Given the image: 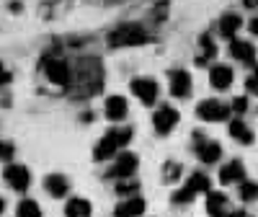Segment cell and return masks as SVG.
Masks as SVG:
<instances>
[{"label":"cell","mask_w":258,"mask_h":217,"mask_svg":"<svg viewBox=\"0 0 258 217\" xmlns=\"http://www.w3.org/2000/svg\"><path fill=\"white\" fill-rule=\"evenodd\" d=\"M147 41V34L140 29V26H119V29H114L111 34H109V44L111 47H140V44H145Z\"/></svg>","instance_id":"1"},{"label":"cell","mask_w":258,"mask_h":217,"mask_svg":"<svg viewBox=\"0 0 258 217\" xmlns=\"http://www.w3.org/2000/svg\"><path fill=\"white\" fill-rule=\"evenodd\" d=\"M44 73L47 78L54 83V85H70L73 83V70L64 60H54V57H47L44 60Z\"/></svg>","instance_id":"2"},{"label":"cell","mask_w":258,"mask_h":217,"mask_svg":"<svg viewBox=\"0 0 258 217\" xmlns=\"http://www.w3.org/2000/svg\"><path fill=\"white\" fill-rule=\"evenodd\" d=\"M197 114L204 119V122H225L230 117V106L217 101V98H209V101H202Z\"/></svg>","instance_id":"3"},{"label":"cell","mask_w":258,"mask_h":217,"mask_svg":"<svg viewBox=\"0 0 258 217\" xmlns=\"http://www.w3.org/2000/svg\"><path fill=\"white\" fill-rule=\"evenodd\" d=\"M6 181L11 189L16 191H26L29 184H31V171L26 166H18V163H8L6 168Z\"/></svg>","instance_id":"4"},{"label":"cell","mask_w":258,"mask_h":217,"mask_svg":"<svg viewBox=\"0 0 258 217\" xmlns=\"http://www.w3.org/2000/svg\"><path fill=\"white\" fill-rule=\"evenodd\" d=\"M178 112L173 106H160L158 112H155V117H153V124H155V132L158 135H168L170 129H176V124H178Z\"/></svg>","instance_id":"5"},{"label":"cell","mask_w":258,"mask_h":217,"mask_svg":"<svg viewBox=\"0 0 258 217\" xmlns=\"http://www.w3.org/2000/svg\"><path fill=\"white\" fill-rule=\"evenodd\" d=\"M132 93L142 101V103H155L158 98V83L153 78H135L132 80Z\"/></svg>","instance_id":"6"},{"label":"cell","mask_w":258,"mask_h":217,"mask_svg":"<svg viewBox=\"0 0 258 217\" xmlns=\"http://www.w3.org/2000/svg\"><path fill=\"white\" fill-rule=\"evenodd\" d=\"M137 163H140V158H137L135 153H121V155L116 158L114 168H109V176H111V179H129V176L137 171Z\"/></svg>","instance_id":"7"},{"label":"cell","mask_w":258,"mask_h":217,"mask_svg":"<svg viewBox=\"0 0 258 217\" xmlns=\"http://www.w3.org/2000/svg\"><path fill=\"white\" fill-rule=\"evenodd\" d=\"M168 78H170V96L186 98L191 93V75L186 70H173Z\"/></svg>","instance_id":"8"},{"label":"cell","mask_w":258,"mask_h":217,"mask_svg":"<svg viewBox=\"0 0 258 217\" xmlns=\"http://www.w3.org/2000/svg\"><path fill=\"white\" fill-rule=\"evenodd\" d=\"M116 150H119V142H116V135H114V129H111L109 135H103V137L98 140V145H96V150H93V158H96V160H109Z\"/></svg>","instance_id":"9"},{"label":"cell","mask_w":258,"mask_h":217,"mask_svg":"<svg viewBox=\"0 0 258 217\" xmlns=\"http://www.w3.org/2000/svg\"><path fill=\"white\" fill-rule=\"evenodd\" d=\"M243 179H245V166H243L240 160H232V163L222 166V171H220V181H222L225 186L238 184V181H243Z\"/></svg>","instance_id":"10"},{"label":"cell","mask_w":258,"mask_h":217,"mask_svg":"<svg viewBox=\"0 0 258 217\" xmlns=\"http://www.w3.org/2000/svg\"><path fill=\"white\" fill-rule=\"evenodd\" d=\"M197 155H199V160H202V163L212 166V163H217V160H220V155H222V147H220V142L207 140V142L197 145Z\"/></svg>","instance_id":"11"},{"label":"cell","mask_w":258,"mask_h":217,"mask_svg":"<svg viewBox=\"0 0 258 217\" xmlns=\"http://www.w3.org/2000/svg\"><path fill=\"white\" fill-rule=\"evenodd\" d=\"M230 55L240 62H253L255 60V47L250 41H243V39H232L230 41Z\"/></svg>","instance_id":"12"},{"label":"cell","mask_w":258,"mask_h":217,"mask_svg":"<svg viewBox=\"0 0 258 217\" xmlns=\"http://www.w3.org/2000/svg\"><path fill=\"white\" fill-rule=\"evenodd\" d=\"M207 212L212 217H225L227 214V197L220 191H207Z\"/></svg>","instance_id":"13"},{"label":"cell","mask_w":258,"mask_h":217,"mask_svg":"<svg viewBox=\"0 0 258 217\" xmlns=\"http://www.w3.org/2000/svg\"><path fill=\"white\" fill-rule=\"evenodd\" d=\"M126 98L124 96H109V101H106V117H109L111 122H121L126 117Z\"/></svg>","instance_id":"14"},{"label":"cell","mask_w":258,"mask_h":217,"mask_svg":"<svg viewBox=\"0 0 258 217\" xmlns=\"http://www.w3.org/2000/svg\"><path fill=\"white\" fill-rule=\"evenodd\" d=\"M145 212V199H140V197H129V199H124L119 207H116V217H140Z\"/></svg>","instance_id":"15"},{"label":"cell","mask_w":258,"mask_h":217,"mask_svg":"<svg viewBox=\"0 0 258 217\" xmlns=\"http://www.w3.org/2000/svg\"><path fill=\"white\" fill-rule=\"evenodd\" d=\"M44 189L52 194V197H64L68 194V189H70V184H68V179L62 176V173H52V176H47L44 179Z\"/></svg>","instance_id":"16"},{"label":"cell","mask_w":258,"mask_h":217,"mask_svg":"<svg viewBox=\"0 0 258 217\" xmlns=\"http://www.w3.org/2000/svg\"><path fill=\"white\" fill-rule=\"evenodd\" d=\"M232 78H235V75H232V70H230V68H225V65H217V68H212V73H209L212 85H214V88H220V91L230 88Z\"/></svg>","instance_id":"17"},{"label":"cell","mask_w":258,"mask_h":217,"mask_svg":"<svg viewBox=\"0 0 258 217\" xmlns=\"http://www.w3.org/2000/svg\"><path fill=\"white\" fill-rule=\"evenodd\" d=\"M64 214L68 217H91V202L88 199H70L68 207H64Z\"/></svg>","instance_id":"18"},{"label":"cell","mask_w":258,"mask_h":217,"mask_svg":"<svg viewBox=\"0 0 258 217\" xmlns=\"http://www.w3.org/2000/svg\"><path fill=\"white\" fill-rule=\"evenodd\" d=\"M230 135H232L235 140H240L243 145L253 142V132L248 129V124H245V122H240V119H232V122H230Z\"/></svg>","instance_id":"19"},{"label":"cell","mask_w":258,"mask_h":217,"mask_svg":"<svg viewBox=\"0 0 258 217\" xmlns=\"http://www.w3.org/2000/svg\"><path fill=\"white\" fill-rule=\"evenodd\" d=\"M238 29H240V16H235V13L222 16V21H220V31H222V36H232Z\"/></svg>","instance_id":"20"},{"label":"cell","mask_w":258,"mask_h":217,"mask_svg":"<svg viewBox=\"0 0 258 217\" xmlns=\"http://www.w3.org/2000/svg\"><path fill=\"white\" fill-rule=\"evenodd\" d=\"M16 209H18V217H41V209L34 199H21Z\"/></svg>","instance_id":"21"},{"label":"cell","mask_w":258,"mask_h":217,"mask_svg":"<svg viewBox=\"0 0 258 217\" xmlns=\"http://www.w3.org/2000/svg\"><path fill=\"white\" fill-rule=\"evenodd\" d=\"M202 49H204V52L197 57V62H199V65H207V60H212L214 55H217V44H214V41H212L209 36H202Z\"/></svg>","instance_id":"22"},{"label":"cell","mask_w":258,"mask_h":217,"mask_svg":"<svg viewBox=\"0 0 258 217\" xmlns=\"http://www.w3.org/2000/svg\"><path fill=\"white\" fill-rule=\"evenodd\" d=\"M194 191H209V179L204 176V173H191V176H188V181H186Z\"/></svg>","instance_id":"23"},{"label":"cell","mask_w":258,"mask_h":217,"mask_svg":"<svg viewBox=\"0 0 258 217\" xmlns=\"http://www.w3.org/2000/svg\"><path fill=\"white\" fill-rule=\"evenodd\" d=\"M240 197H243V202H253V199H258V184H255V181H243V186H240Z\"/></svg>","instance_id":"24"},{"label":"cell","mask_w":258,"mask_h":217,"mask_svg":"<svg viewBox=\"0 0 258 217\" xmlns=\"http://www.w3.org/2000/svg\"><path fill=\"white\" fill-rule=\"evenodd\" d=\"M194 197H197V191H194V189L186 184L181 191L173 194V202H176V204H186V202H194Z\"/></svg>","instance_id":"25"},{"label":"cell","mask_w":258,"mask_h":217,"mask_svg":"<svg viewBox=\"0 0 258 217\" xmlns=\"http://www.w3.org/2000/svg\"><path fill=\"white\" fill-rule=\"evenodd\" d=\"M135 191H137V184L129 181V179H121L116 184V194H119V197H129V194H135Z\"/></svg>","instance_id":"26"},{"label":"cell","mask_w":258,"mask_h":217,"mask_svg":"<svg viewBox=\"0 0 258 217\" xmlns=\"http://www.w3.org/2000/svg\"><path fill=\"white\" fill-rule=\"evenodd\" d=\"M163 176H165V181H176V179L181 176V166H178V163H165Z\"/></svg>","instance_id":"27"},{"label":"cell","mask_w":258,"mask_h":217,"mask_svg":"<svg viewBox=\"0 0 258 217\" xmlns=\"http://www.w3.org/2000/svg\"><path fill=\"white\" fill-rule=\"evenodd\" d=\"M114 135H116V142L119 147L129 145V140H132V127H121V129H114Z\"/></svg>","instance_id":"28"},{"label":"cell","mask_w":258,"mask_h":217,"mask_svg":"<svg viewBox=\"0 0 258 217\" xmlns=\"http://www.w3.org/2000/svg\"><path fill=\"white\" fill-rule=\"evenodd\" d=\"M11 158H13V145L0 142V160H11Z\"/></svg>","instance_id":"29"},{"label":"cell","mask_w":258,"mask_h":217,"mask_svg":"<svg viewBox=\"0 0 258 217\" xmlns=\"http://www.w3.org/2000/svg\"><path fill=\"white\" fill-rule=\"evenodd\" d=\"M245 88H248L250 93H258V78H255V75H250V78L245 80Z\"/></svg>","instance_id":"30"},{"label":"cell","mask_w":258,"mask_h":217,"mask_svg":"<svg viewBox=\"0 0 258 217\" xmlns=\"http://www.w3.org/2000/svg\"><path fill=\"white\" fill-rule=\"evenodd\" d=\"M232 108H235V112H240V114H243L245 108H248V101H245V98H235V101H232Z\"/></svg>","instance_id":"31"},{"label":"cell","mask_w":258,"mask_h":217,"mask_svg":"<svg viewBox=\"0 0 258 217\" xmlns=\"http://www.w3.org/2000/svg\"><path fill=\"white\" fill-rule=\"evenodd\" d=\"M6 83H11V73L0 65V85H6Z\"/></svg>","instance_id":"32"},{"label":"cell","mask_w":258,"mask_h":217,"mask_svg":"<svg viewBox=\"0 0 258 217\" xmlns=\"http://www.w3.org/2000/svg\"><path fill=\"white\" fill-rule=\"evenodd\" d=\"M250 31H253V34H258V18H253V21H250Z\"/></svg>","instance_id":"33"},{"label":"cell","mask_w":258,"mask_h":217,"mask_svg":"<svg viewBox=\"0 0 258 217\" xmlns=\"http://www.w3.org/2000/svg\"><path fill=\"white\" fill-rule=\"evenodd\" d=\"M245 6H248V8H253V6H255V0H245Z\"/></svg>","instance_id":"34"},{"label":"cell","mask_w":258,"mask_h":217,"mask_svg":"<svg viewBox=\"0 0 258 217\" xmlns=\"http://www.w3.org/2000/svg\"><path fill=\"white\" fill-rule=\"evenodd\" d=\"M3 207H6V204H3V199H0V212H3Z\"/></svg>","instance_id":"35"},{"label":"cell","mask_w":258,"mask_h":217,"mask_svg":"<svg viewBox=\"0 0 258 217\" xmlns=\"http://www.w3.org/2000/svg\"><path fill=\"white\" fill-rule=\"evenodd\" d=\"M253 75H255V78H258V65H255V73H253Z\"/></svg>","instance_id":"36"}]
</instances>
